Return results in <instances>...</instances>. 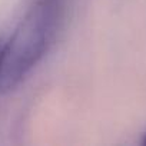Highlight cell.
Masks as SVG:
<instances>
[{
  "label": "cell",
  "instance_id": "obj_1",
  "mask_svg": "<svg viewBox=\"0 0 146 146\" xmlns=\"http://www.w3.org/2000/svg\"><path fill=\"white\" fill-rule=\"evenodd\" d=\"M62 0H36L9 40L0 63V93L15 90L47 53L62 17Z\"/></svg>",
  "mask_w": 146,
  "mask_h": 146
},
{
  "label": "cell",
  "instance_id": "obj_2",
  "mask_svg": "<svg viewBox=\"0 0 146 146\" xmlns=\"http://www.w3.org/2000/svg\"><path fill=\"white\" fill-rule=\"evenodd\" d=\"M3 44H5V40L0 39V63H2V53H3Z\"/></svg>",
  "mask_w": 146,
  "mask_h": 146
}]
</instances>
